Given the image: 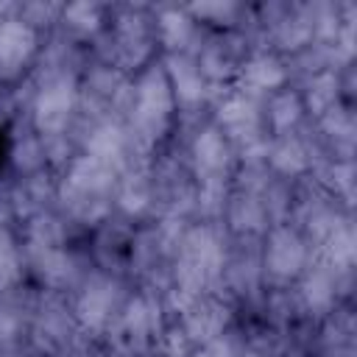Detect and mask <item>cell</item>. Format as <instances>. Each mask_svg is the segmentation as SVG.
<instances>
[{
	"instance_id": "6da1fadb",
	"label": "cell",
	"mask_w": 357,
	"mask_h": 357,
	"mask_svg": "<svg viewBox=\"0 0 357 357\" xmlns=\"http://www.w3.org/2000/svg\"><path fill=\"white\" fill-rule=\"evenodd\" d=\"M226 248H229V231L223 223L190 220L184 226L170 262V284L162 293L170 318L195 296L220 290Z\"/></svg>"
},
{
	"instance_id": "7a4b0ae2",
	"label": "cell",
	"mask_w": 357,
	"mask_h": 357,
	"mask_svg": "<svg viewBox=\"0 0 357 357\" xmlns=\"http://www.w3.org/2000/svg\"><path fill=\"white\" fill-rule=\"evenodd\" d=\"M123 120H126V131H128L137 162L151 165L162 153V145L170 139L178 123L176 100L159 59L142 67L131 78V98Z\"/></svg>"
},
{
	"instance_id": "3957f363",
	"label": "cell",
	"mask_w": 357,
	"mask_h": 357,
	"mask_svg": "<svg viewBox=\"0 0 357 357\" xmlns=\"http://www.w3.org/2000/svg\"><path fill=\"white\" fill-rule=\"evenodd\" d=\"M117 170L106 162L75 151L64 167L56 170V209L78 229L92 231L114 215Z\"/></svg>"
},
{
	"instance_id": "277c9868",
	"label": "cell",
	"mask_w": 357,
	"mask_h": 357,
	"mask_svg": "<svg viewBox=\"0 0 357 357\" xmlns=\"http://www.w3.org/2000/svg\"><path fill=\"white\" fill-rule=\"evenodd\" d=\"M89 56L126 75H137L142 67L156 61L162 53L153 28V8L134 3L112 6L109 22L103 33L92 42Z\"/></svg>"
},
{
	"instance_id": "5b68a950",
	"label": "cell",
	"mask_w": 357,
	"mask_h": 357,
	"mask_svg": "<svg viewBox=\"0 0 357 357\" xmlns=\"http://www.w3.org/2000/svg\"><path fill=\"white\" fill-rule=\"evenodd\" d=\"M167 324H170V315L165 310L162 293L153 287L134 284L123 307L112 318L109 329L103 332L100 346H106L117 357L148 354V351H156Z\"/></svg>"
},
{
	"instance_id": "8992f818",
	"label": "cell",
	"mask_w": 357,
	"mask_h": 357,
	"mask_svg": "<svg viewBox=\"0 0 357 357\" xmlns=\"http://www.w3.org/2000/svg\"><path fill=\"white\" fill-rule=\"evenodd\" d=\"M209 123L226 137V142L237 156V165L265 162L271 137L265 131L262 100L248 98L234 86H223L209 109Z\"/></svg>"
},
{
	"instance_id": "52a82bcc",
	"label": "cell",
	"mask_w": 357,
	"mask_h": 357,
	"mask_svg": "<svg viewBox=\"0 0 357 357\" xmlns=\"http://www.w3.org/2000/svg\"><path fill=\"white\" fill-rule=\"evenodd\" d=\"M190 220L156 218L145 220L134 231L131 259H128V282L139 287H153L159 293L170 284V262L178 245V237Z\"/></svg>"
},
{
	"instance_id": "ba28073f",
	"label": "cell",
	"mask_w": 357,
	"mask_h": 357,
	"mask_svg": "<svg viewBox=\"0 0 357 357\" xmlns=\"http://www.w3.org/2000/svg\"><path fill=\"white\" fill-rule=\"evenodd\" d=\"M131 287L134 284L126 276L100 271L95 265L86 271V276L81 279V284L67 298H70V307H73V315H75L81 332L89 340H98L100 343L103 332L109 329L112 318L123 307V301L131 293Z\"/></svg>"
},
{
	"instance_id": "9c48e42d",
	"label": "cell",
	"mask_w": 357,
	"mask_h": 357,
	"mask_svg": "<svg viewBox=\"0 0 357 357\" xmlns=\"http://www.w3.org/2000/svg\"><path fill=\"white\" fill-rule=\"evenodd\" d=\"M25 251V273L28 282L36 290L47 293H61L70 296L86 271L92 268L89 251L78 243H64V245H22Z\"/></svg>"
},
{
	"instance_id": "30bf717a",
	"label": "cell",
	"mask_w": 357,
	"mask_h": 357,
	"mask_svg": "<svg viewBox=\"0 0 357 357\" xmlns=\"http://www.w3.org/2000/svg\"><path fill=\"white\" fill-rule=\"evenodd\" d=\"M89 340L70 307V298L61 293H36L33 321H31V354L39 357H64L75 346Z\"/></svg>"
},
{
	"instance_id": "8fae6325",
	"label": "cell",
	"mask_w": 357,
	"mask_h": 357,
	"mask_svg": "<svg viewBox=\"0 0 357 357\" xmlns=\"http://www.w3.org/2000/svg\"><path fill=\"white\" fill-rule=\"evenodd\" d=\"M151 220H192L195 209V181L181 156V151H162L151 162Z\"/></svg>"
},
{
	"instance_id": "7c38bea8",
	"label": "cell",
	"mask_w": 357,
	"mask_h": 357,
	"mask_svg": "<svg viewBox=\"0 0 357 357\" xmlns=\"http://www.w3.org/2000/svg\"><path fill=\"white\" fill-rule=\"evenodd\" d=\"M162 67H165V75H167V84H170V92H173V100H176V114H178V128H195L198 123L209 120V117H201L204 112L209 114L218 92L223 86H212L204 73L198 70V61L192 53H167V56H159Z\"/></svg>"
},
{
	"instance_id": "4fadbf2b",
	"label": "cell",
	"mask_w": 357,
	"mask_h": 357,
	"mask_svg": "<svg viewBox=\"0 0 357 357\" xmlns=\"http://www.w3.org/2000/svg\"><path fill=\"white\" fill-rule=\"evenodd\" d=\"M181 156L192 173L195 187H231L237 156L226 137L209 120L190 128L181 145Z\"/></svg>"
},
{
	"instance_id": "5bb4252c",
	"label": "cell",
	"mask_w": 357,
	"mask_h": 357,
	"mask_svg": "<svg viewBox=\"0 0 357 357\" xmlns=\"http://www.w3.org/2000/svg\"><path fill=\"white\" fill-rule=\"evenodd\" d=\"M131 78L109 64L89 59L78 81V120H100V117H126L131 98Z\"/></svg>"
},
{
	"instance_id": "9a60e30c",
	"label": "cell",
	"mask_w": 357,
	"mask_h": 357,
	"mask_svg": "<svg viewBox=\"0 0 357 357\" xmlns=\"http://www.w3.org/2000/svg\"><path fill=\"white\" fill-rule=\"evenodd\" d=\"M220 293H226L237 310L254 307L265 293L262 279V237L229 234V248L220 273Z\"/></svg>"
},
{
	"instance_id": "2e32d148",
	"label": "cell",
	"mask_w": 357,
	"mask_h": 357,
	"mask_svg": "<svg viewBox=\"0 0 357 357\" xmlns=\"http://www.w3.org/2000/svg\"><path fill=\"white\" fill-rule=\"evenodd\" d=\"M351 282H354V273H337L332 265L312 257L310 265L301 271V276L293 282V293L301 304L304 318L315 326L337 304L351 301Z\"/></svg>"
},
{
	"instance_id": "e0dca14e",
	"label": "cell",
	"mask_w": 357,
	"mask_h": 357,
	"mask_svg": "<svg viewBox=\"0 0 357 357\" xmlns=\"http://www.w3.org/2000/svg\"><path fill=\"white\" fill-rule=\"evenodd\" d=\"M312 251L301 231L290 223L271 226L262 234V279L265 287H293L301 271L310 265Z\"/></svg>"
},
{
	"instance_id": "ac0fdd59",
	"label": "cell",
	"mask_w": 357,
	"mask_h": 357,
	"mask_svg": "<svg viewBox=\"0 0 357 357\" xmlns=\"http://www.w3.org/2000/svg\"><path fill=\"white\" fill-rule=\"evenodd\" d=\"M170 321L181 329V335L192 349H201L218 340L220 335H226L237 324V304L226 293L212 290L187 301Z\"/></svg>"
},
{
	"instance_id": "d6986e66",
	"label": "cell",
	"mask_w": 357,
	"mask_h": 357,
	"mask_svg": "<svg viewBox=\"0 0 357 357\" xmlns=\"http://www.w3.org/2000/svg\"><path fill=\"white\" fill-rule=\"evenodd\" d=\"M42 42L45 36L36 28H31L17 11L0 17V86L20 84L31 75Z\"/></svg>"
},
{
	"instance_id": "ffe728a7",
	"label": "cell",
	"mask_w": 357,
	"mask_h": 357,
	"mask_svg": "<svg viewBox=\"0 0 357 357\" xmlns=\"http://www.w3.org/2000/svg\"><path fill=\"white\" fill-rule=\"evenodd\" d=\"M248 50L251 42L243 31H206L192 56L212 86H231Z\"/></svg>"
},
{
	"instance_id": "44dd1931",
	"label": "cell",
	"mask_w": 357,
	"mask_h": 357,
	"mask_svg": "<svg viewBox=\"0 0 357 357\" xmlns=\"http://www.w3.org/2000/svg\"><path fill=\"white\" fill-rule=\"evenodd\" d=\"M304 131L315 151L318 162H354V142H357V126L351 103H340L329 109L326 114L307 120Z\"/></svg>"
},
{
	"instance_id": "7402d4cb",
	"label": "cell",
	"mask_w": 357,
	"mask_h": 357,
	"mask_svg": "<svg viewBox=\"0 0 357 357\" xmlns=\"http://www.w3.org/2000/svg\"><path fill=\"white\" fill-rule=\"evenodd\" d=\"M36 287L31 282L0 293V357L31 354V321L36 307Z\"/></svg>"
},
{
	"instance_id": "603a6c76",
	"label": "cell",
	"mask_w": 357,
	"mask_h": 357,
	"mask_svg": "<svg viewBox=\"0 0 357 357\" xmlns=\"http://www.w3.org/2000/svg\"><path fill=\"white\" fill-rule=\"evenodd\" d=\"M293 84V75H290V67H287V59L273 53V50H265V47H254L248 50V56L243 59L240 70H237V78H234V89L248 95V98H257V100H265L268 95L284 89Z\"/></svg>"
},
{
	"instance_id": "cb8c5ba5",
	"label": "cell",
	"mask_w": 357,
	"mask_h": 357,
	"mask_svg": "<svg viewBox=\"0 0 357 357\" xmlns=\"http://www.w3.org/2000/svg\"><path fill=\"white\" fill-rule=\"evenodd\" d=\"M134 231H137V226L117 218V215H112L100 226H95L89 231V243H86L92 265L128 279V259H131Z\"/></svg>"
},
{
	"instance_id": "d4e9b609",
	"label": "cell",
	"mask_w": 357,
	"mask_h": 357,
	"mask_svg": "<svg viewBox=\"0 0 357 357\" xmlns=\"http://www.w3.org/2000/svg\"><path fill=\"white\" fill-rule=\"evenodd\" d=\"M153 8V28H156V42L159 53H195L206 28L195 22V17L187 11V6H151Z\"/></svg>"
},
{
	"instance_id": "484cf974",
	"label": "cell",
	"mask_w": 357,
	"mask_h": 357,
	"mask_svg": "<svg viewBox=\"0 0 357 357\" xmlns=\"http://www.w3.org/2000/svg\"><path fill=\"white\" fill-rule=\"evenodd\" d=\"M310 354L312 357H357V324H354L351 301L337 304L321 324H315Z\"/></svg>"
},
{
	"instance_id": "4316f807",
	"label": "cell",
	"mask_w": 357,
	"mask_h": 357,
	"mask_svg": "<svg viewBox=\"0 0 357 357\" xmlns=\"http://www.w3.org/2000/svg\"><path fill=\"white\" fill-rule=\"evenodd\" d=\"M265 165L273 176L287 178V181H298V178L310 176L315 167V151H312L307 131L298 128V131L284 134V137H271Z\"/></svg>"
},
{
	"instance_id": "83f0119b",
	"label": "cell",
	"mask_w": 357,
	"mask_h": 357,
	"mask_svg": "<svg viewBox=\"0 0 357 357\" xmlns=\"http://www.w3.org/2000/svg\"><path fill=\"white\" fill-rule=\"evenodd\" d=\"M151 165H131L117 173L114 187V215L139 226L151 220Z\"/></svg>"
},
{
	"instance_id": "f1b7e54d",
	"label": "cell",
	"mask_w": 357,
	"mask_h": 357,
	"mask_svg": "<svg viewBox=\"0 0 357 357\" xmlns=\"http://www.w3.org/2000/svg\"><path fill=\"white\" fill-rule=\"evenodd\" d=\"M109 8L106 3L95 0H75V3H61V14L56 22V31L67 39H73L81 47H92V42L103 33L109 22Z\"/></svg>"
},
{
	"instance_id": "f546056e",
	"label": "cell",
	"mask_w": 357,
	"mask_h": 357,
	"mask_svg": "<svg viewBox=\"0 0 357 357\" xmlns=\"http://www.w3.org/2000/svg\"><path fill=\"white\" fill-rule=\"evenodd\" d=\"M56 206V170H39L31 176L11 178V212L14 226L28 220L36 212Z\"/></svg>"
},
{
	"instance_id": "4dcf8cb0",
	"label": "cell",
	"mask_w": 357,
	"mask_h": 357,
	"mask_svg": "<svg viewBox=\"0 0 357 357\" xmlns=\"http://www.w3.org/2000/svg\"><path fill=\"white\" fill-rule=\"evenodd\" d=\"M346 70V67H343ZM343 70H321L315 75H307L296 84L307 120H315L321 114H326L329 109L349 103V92H346V75Z\"/></svg>"
},
{
	"instance_id": "1f68e13d",
	"label": "cell",
	"mask_w": 357,
	"mask_h": 357,
	"mask_svg": "<svg viewBox=\"0 0 357 357\" xmlns=\"http://www.w3.org/2000/svg\"><path fill=\"white\" fill-rule=\"evenodd\" d=\"M223 226L234 237H262L271 229V223H268L259 192L231 187L229 204H226V212H223Z\"/></svg>"
},
{
	"instance_id": "d6a6232c",
	"label": "cell",
	"mask_w": 357,
	"mask_h": 357,
	"mask_svg": "<svg viewBox=\"0 0 357 357\" xmlns=\"http://www.w3.org/2000/svg\"><path fill=\"white\" fill-rule=\"evenodd\" d=\"M262 117H265L268 137H284V134H293V131L304 128L307 112H304V103H301V95H298L296 84L268 95L262 100Z\"/></svg>"
},
{
	"instance_id": "836d02e7",
	"label": "cell",
	"mask_w": 357,
	"mask_h": 357,
	"mask_svg": "<svg viewBox=\"0 0 357 357\" xmlns=\"http://www.w3.org/2000/svg\"><path fill=\"white\" fill-rule=\"evenodd\" d=\"M17 234L22 245H64V243H75L81 231L53 206L17 223Z\"/></svg>"
},
{
	"instance_id": "e575fe53",
	"label": "cell",
	"mask_w": 357,
	"mask_h": 357,
	"mask_svg": "<svg viewBox=\"0 0 357 357\" xmlns=\"http://www.w3.org/2000/svg\"><path fill=\"white\" fill-rule=\"evenodd\" d=\"M312 257L332 265L337 273H354L357 265V231H354V215H349L315 251Z\"/></svg>"
},
{
	"instance_id": "d590c367",
	"label": "cell",
	"mask_w": 357,
	"mask_h": 357,
	"mask_svg": "<svg viewBox=\"0 0 357 357\" xmlns=\"http://www.w3.org/2000/svg\"><path fill=\"white\" fill-rule=\"evenodd\" d=\"M187 11L206 31H240L248 17V6L234 0H201L190 3Z\"/></svg>"
},
{
	"instance_id": "8d00e7d4",
	"label": "cell",
	"mask_w": 357,
	"mask_h": 357,
	"mask_svg": "<svg viewBox=\"0 0 357 357\" xmlns=\"http://www.w3.org/2000/svg\"><path fill=\"white\" fill-rule=\"evenodd\" d=\"M8 162H11L14 176H31V173H39V170H50L47 156H45V142L28 123H25V128H20L14 134Z\"/></svg>"
},
{
	"instance_id": "74e56055",
	"label": "cell",
	"mask_w": 357,
	"mask_h": 357,
	"mask_svg": "<svg viewBox=\"0 0 357 357\" xmlns=\"http://www.w3.org/2000/svg\"><path fill=\"white\" fill-rule=\"evenodd\" d=\"M25 282H28L25 251H22L17 226H0V293Z\"/></svg>"
},
{
	"instance_id": "f35d334b",
	"label": "cell",
	"mask_w": 357,
	"mask_h": 357,
	"mask_svg": "<svg viewBox=\"0 0 357 357\" xmlns=\"http://www.w3.org/2000/svg\"><path fill=\"white\" fill-rule=\"evenodd\" d=\"M293 187H296V181H287V178H279V176H271L268 184L262 187L259 198H262V206H265V215H268L271 226H279V223L290 220Z\"/></svg>"
},
{
	"instance_id": "ab89813d",
	"label": "cell",
	"mask_w": 357,
	"mask_h": 357,
	"mask_svg": "<svg viewBox=\"0 0 357 357\" xmlns=\"http://www.w3.org/2000/svg\"><path fill=\"white\" fill-rule=\"evenodd\" d=\"M14 11H17L31 28H36L42 36H47L50 31H56V22H59V14H61V3H42V0L17 3Z\"/></svg>"
},
{
	"instance_id": "60d3db41",
	"label": "cell",
	"mask_w": 357,
	"mask_h": 357,
	"mask_svg": "<svg viewBox=\"0 0 357 357\" xmlns=\"http://www.w3.org/2000/svg\"><path fill=\"white\" fill-rule=\"evenodd\" d=\"M190 357H248V351H245V332L240 329V324H234L218 340H212V343H206L201 349H192Z\"/></svg>"
},
{
	"instance_id": "b9f144b4",
	"label": "cell",
	"mask_w": 357,
	"mask_h": 357,
	"mask_svg": "<svg viewBox=\"0 0 357 357\" xmlns=\"http://www.w3.org/2000/svg\"><path fill=\"white\" fill-rule=\"evenodd\" d=\"M0 226H14V212H11V181L0 178Z\"/></svg>"
},
{
	"instance_id": "7bdbcfd3",
	"label": "cell",
	"mask_w": 357,
	"mask_h": 357,
	"mask_svg": "<svg viewBox=\"0 0 357 357\" xmlns=\"http://www.w3.org/2000/svg\"><path fill=\"white\" fill-rule=\"evenodd\" d=\"M64 357H117V354H112L106 346H100L98 340H84L81 346H75L70 354H64Z\"/></svg>"
},
{
	"instance_id": "ee69618b",
	"label": "cell",
	"mask_w": 357,
	"mask_h": 357,
	"mask_svg": "<svg viewBox=\"0 0 357 357\" xmlns=\"http://www.w3.org/2000/svg\"><path fill=\"white\" fill-rule=\"evenodd\" d=\"M137 357H162L159 351H148V354H137Z\"/></svg>"
},
{
	"instance_id": "f6af8a7d",
	"label": "cell",
	"mask_w": 357,
	"mask_h": 357,
	"mask_svg": "<svg viewBox=\"0 0 357 357\" xmlns=\"http://www.w3.org/2000/svg\"><path fill=\"white\" fill-rule=\"evenodd\" d=\"M28 357H39V354H28Z\"/></svg>"
},
{
	"instance_id": "bcb514c9",
	"label": "cell",
	"mask_w": 357,
	"mask_h": 357,
	"mask_svg": "<svg viewBox=\"0 0 357 357\" xmlns=\"http://www.w3.org/2000/svg\"><path fill=\"white\" fill-rule=\"evenodd\" d=\"M184 357H190V354H184Z\"/></svg>"
},
{
	"instance_id": "7dc6e473",
	"label": "cell",
	"mask_w": 357,
	"mask_h": 357,
	"mask_svg": "<svg viewBox=\"0 0 357 357\" xmlns=\"http://www.w3.org/2000/svg\"><path fill=\"white\" fill-rule=\"evenodd\" d=\"M310 357H312V354H310Z\"/></svg>"
}]
</instances>
